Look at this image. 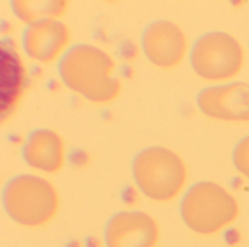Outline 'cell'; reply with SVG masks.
<instances>
[{
  "label": "cell",
  "instance_id": "1",
  "mask_svg": "<svg viewBox=\"0 0 249 247\" xmlns=\"http://www.w3.org/2000/svg\"><path fill=\"white\" fill-rule=\"evenodd\" d=\"M115 61L107 51L89 44L70 47L58 63L63 83L96 105L111 103L121 95L123 83L115 76Z\"/></svg>",
  "mask_w": 249,
  "mask_h": 247
},
{
  "label": "cell",
  "instance_id": "2",
  "mask_svg": "<svg viewBox=\"0 0 249 247\" xmlns=\"http://www.w3.org/2000/svg\"><path fill=\"white\" fill-rule=\"evenodd\" d=\"M133 176L144 197L155 202H171L184 191L188 181V167L174 150L150 146L136 154Z\"/></svg>",
  "mask_w": 249,
  "mask_h": 247
},
{
  "label": "cell",
  "instance_id": "3",
  "mask_svg": "<svg viewBox=\"0 0 249 247\" xmlns=\"http://www.w3.org/2000/svg\"><path fill=\"white\" fill-rule=\"evenodd\" d=\"M181 217L185 226L201 236H214L232 226L239 217V204L225 186L201 181L182 198Z\"/></svg>",
  "mask_w": 249,
  "mask_h": 247
},
{
  "label": "cell",
  "instance_id": "4",
  "mask_svg": "<svg viewBox=\"0 0 249 247\" xmlns=\"http://www.w3.org/2000/svg\"><path fill=\"white\" fill-rule=\"evenodd\" d=\"M3 205L15 223L39 229L55 218L60 210V195L47 179L36 175H19L6 183Z\"/></svg>",
  "mask_w": 249,
  "mask_h": 247
},
{
  "label": "cell",
  "instance_id": "5",
  "mask_svg": "<svg viewBox=\"0 0 249 247\" xmlns=\"http://www.w3.org/2000/svg\"><path fill=\"white\" fill-rule=\"evenodd\" d=\"M191 66L203 80L223 84L242 71L245 49L236 36L223 31H212L194 42Z\"/></svg>",
  "mask_w": 249,
  "mask_h": 247
},
{
  "label": "cell",
  "instance_id": "6",
  "mask_svg": "<svg viewBox=\"0 0 249 247\" xmlns=\"http://www.w3.org/2000/svg\"><path fill=\"white\" fill-rule=\"evenodd\" d=\"M142 47L146 58L156 67L169 70L178 67L188 54V36L175 22L159 19L143 32Z\"/></svg>",
  "mask_w": 249,
  "mask_h": 247
},
{
  "label": "cell",
  "instance_id": "7",
  "mask_svg": "<svg viewBox=\"0 0 249 247\" xmlns=\"http://www.w3.org/2000/svg\"><path fill=\"white\" fill-rule=\"evenodd\" d=\"M198 109L225 122H249V83L232 82L209 86L197 96Z\"/></svg>",
  "mask_w": 249,
  "mask_h": 247
},
{
  "label": "cell",
  "instance_id": "8",
  "mask_svg": "<svg viewBox=\"0 0 249 247\" xmlns=\"http://www.w3.org/2000/svg\"><path fill=\"white\" fill-rule=\"evenodd\" d=\"M159 239V223L144 211L117 213L105 227L107 247H156Z\"/></svg>",
  "mask_w": 249,
  "mask_h": 247
},
{
  "label": "cell",
  "instance_id": "9",
  "mask_svg": "<svg viewBox=\"0 0 249 247\" xmlns=\"http://www.w3.org/2000/svg\"><path fill=\"white\" fill-rule=\"evenodd\" d=\"M70 41L71 31L63 20H45L26 26L22 47L31 60L50 64L63 58Z\"/></svg>",
  "mask_w": 249,
  "mask_h": 247
},
{
  "label": "cell",
  "instance_id": "10",
  "mask_svg": "<svg viewBox=\"0 0 249 247\" xmlns=\"http://www.w3.org/2000/svg\"><path fill=\"white\" fill-rule=\"evenodd\" d=\"M22 157L29 167L54 175L66 163V143L57 131L39 128L28 135L22 147Z\"/></svg>",
  "mask_w": 249,
  "mask_h": 247
},
{
  "label": "cell",
  "instance_id": "11",
  "mask_svg": "<svg viewBox=\"0 0 249 247\" xmlns=\"http://www.w3.org/2000/svg\"><path fill=\"white\" fill-rule=\"evenodd\" d=\"M1 119L15 111L26 87V67L15 45L1 44Z\"/></svg>",
  "mask_w": 249,
  "mask_h": 247
},
{
  "label": "cell",
  "instance_id": "12",
  "mask_svg": "<svg viewBox=\"0 0 249 247\" xmlns=\"http://www.w3.org/2000/svg\"><path fill=\"white\" fill-rule=\"evenodd\" d=\"M69 9L66 0H15L13 13L25 23L32 25L45 20H61Z\"/></svg>",
  "mask_w": 249,
  "mask_h": 247
},
{
  "label": "cell",
  "instance_id": "13",
  "mask_svg": "<svg viewBox=\"0 0 249 247\" xmlns=\"http://www.w3.org/2000/svg\"><path fill=\"white\" fill-rule=\"evenodd\" d=\"M232 162L235 169L244 176L249 179V135L242 138L236 147L233 148Z\"/></svg>",
  "mask_w": 249,
  "mask_h": 247
}]
</instances>
